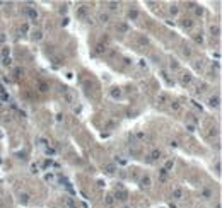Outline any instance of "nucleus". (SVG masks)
<instances>
[{
  "instance_id": "nucleus-11",
  "label": "nucleus",
  "mask_w": 222,
  "mask_h": 208,
  "mask_svg": "<svg viewBox=\"0 0 222 208\" xmlns=\"http://www.w3.org/2000/svg\"><path fill=\"white\" fill-rule=\"evenodd\" d=\"M183 24H185V27H191V22H190V21H185Z\"/></svg>"
},
{
  "instance_id": "nucleus-6",
  "label": "nucleus",
  "mask_w": 222,
  "mask_h": 208,
  "mask_svg": "<svg viewBox=\"0 0 222 208\" xmlns=\"http://www.w3.org/2000/svg\"><path fill=\"white\" fill-rule=\"evenodd\" d=\"M142 184H144V186H149V184H150V179H149V177H144V179H142Z\"/></svg>"
},
{
  "instance_id": "nucleus-3",
  "label": "nucleus",
  "mask_w": 222,
  "mask_h": 208,
  "mask_svg": "<svg viewBox=\"0 0 222 208\" xmlns=\"http://www.w3.org/2000/svg\"><path fill=\"white\" fill-rule=\"evenodd\" d=\"M159 157H161V152H159V150H154V152H152V159H159Z\"/></svg>"
},
{
  "instance_id": "nucleus-4",
  "label": "nucleus",
  "mask_w": 222,
  "mask_h": 208,
  "mask_svg": "<svg viewBox=\"0 0 222 208\" xmlns=\"http://www.w3.org/2000/svg\"><path fill=\"white\" fill-rule=\"evenodd\" d=\"M190 80H191V77H190L188 73H186V75H183V84H188Z\"/></svg>"
},
{
  "instance_id": "nucleus-2",
  "label": "nucleus",
  "mask_w": 222,
  "mask_h": 208,
  "mask_svg": "<svg viewBox=\"0 0 222 208\" xmlns=\"http://www.w3.org/2000/svg\"><path fill=\"white\" fill-rule=\"evenodd\" d=\"M219 104V97H212L210 99V106H217Z\"/></svg>"
},
{
  "instance_id": "nucleus-9",
  "label": "nucleus",
  "mask_w": 222,
  "mask_h": 208,
  "mask_svg": "<svg viewBox=\"0 0 222 208\" xmlns=\"http://www.w3.org/2000/svg\"><path fill=\"white\" fill-rule=\"evenodd\" d=\"M10 63H12V60H10V58H3V65H10Z\"/></svg>"
},
{
  "instance_id": "nucleus-13",
  "label": "nucleus",
  "mask_w": 222,
  "mask_h": 208,
  "mask_svg": "<svg viewBox=\"0 0 222 208\" xmlns=\"http://www.w3.org/2000/svg\"><path fill=\"white\" fill-rule=\"evenodd\" d=\"M106 203H108V205H111V203H113V198H111V196H108V200H106Z\"/></svg>"
},
{
  "instance_id": "nucleus-12",
  "label": "nucleus",
  "mask_w": 222,
  "mask_h": 208,
  "mask_svg": "<svg viewBox=\"0 0 222 208\" xmlns=\"http://www.w3.org/2000/svg\"><path fill=\"white\" fill-rule=\"evenodd\" d=\"M173 109H174V111H178V109H180V104L174 102V104H173Z\"/></svg>"
},
{
  "instance_id": "nucleus-8",
  "label": "nucleus",
  "mask_w": 222,
  "mask_h": 208,
  "mask_svg": "<svg viewBox=\"0 0 222 208\" xmlns=\"http://www.w3.org/2000/svg\"><path fill=\"white\" fill-rule=\"evenodd\" d=\"M36 16H38V14H36V12H34V10H32V9H31V10H29V17H32V19H34V17H36Z\"/></svg>"
},
{
  "instance_id": "nucleus-10",
  "label": "nucleus",
  "mask_w": 222,
  "mask_h": 208,
  "mask_svg": "<svg viewBox=\"0 0 222 208\" xmlns=\"http://www.w3.org/2000/svg\"><path fill=\"white\" fill-rule=\"evenodd\" d=\"M65 99H67V101H68V102H72V96H70V94H68V92H65Z\"/></svg>"
},
{
  "instance_id": "nucleus-1",
  "label": "nucleus",
  "mask_w": 222,
  "mask_h": 208,
  "mask_svg": "<svg viewBox=\"0 0 222 208\" xmlns=\"http://www.w3.org/2000/svg\"><path fill=\"white\" fill-rule=\"evenodd\" d=\"M181 196H183V191H181L180 188H176L173 191V198H176V200H181Z\"/></svg>"
},
{
  "instance_id": "nucleus-5",
  "label": "nucleus",
  "mask_w": 222,
  "mask_h": 208,
  "mask_svg": "<svg viewBox=\"0 0 222 208\" xmlns=\"http://www.w3.org/2000/svg\"><path fill=\"white\" fill-rule=\"evenodd\" d=\"M106 171H108V172H115V166H113V164H108V166H106Z\"/></svg>"
},
{
  "instance_id": "nucleus-7",
  "label": "nucleus",
  "mask_w": 222,
  "mask_h": 208,
  "mask_svg": "<svg viewBox=\"0 0 222 208\" xmlns=\"http://www.w3.org/2000/svg\"><path fill=\"white\" fill-rule=\"evenodd\" d=\"M2 55H3V58H7V55H9V48H3L2 49Z\"/></svg>"
}]
</instances>
